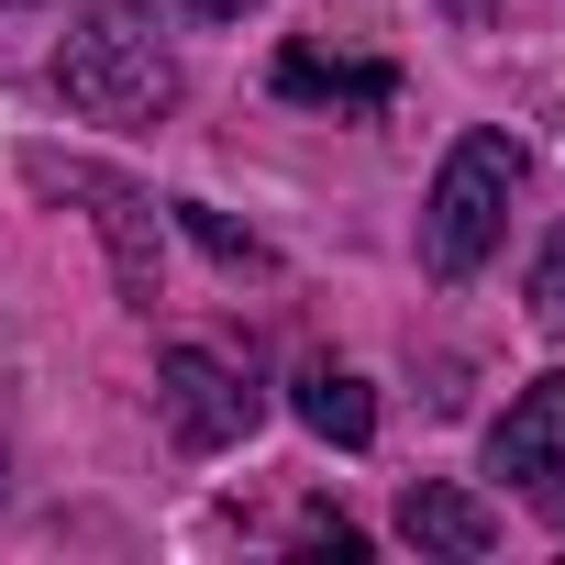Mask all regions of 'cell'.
Listing matches in <instances>:
<instances>
[{
  "label": "cell",
  "instance_id": "obj_7",
  "mask_svg": "<svg viewBox=\"0 0 565 565\" xmlns=\"http://www.w3.org/2000/svg\"><path fill=\"white\" fill-rule=\"evenodd\" d=\"M399 532H411V543H433V554H488V543H499L488 499H466V488H433V477L399 499Z\"/></svg>",
  "mask_w": 565,
  "mask_h": 565
},
{
  "label": "cell",
  "instance_id": "obj_8",
  "mask_svg": "<svg viewBox=\"0 0 565 565\" xmlns=\"http://www.w3.org/2000/svg\"><path fill=\"white\" fill-rule=\"evenodd\" d=\"M300 422H311L322 444H366V433H377V399H366V377H355V366L311 355V366H300Z\"/></svg>",
  "mask_w": 565,
  "mask_h": 565
},
{
  "label": "cell",
  "instance_id": "obj_3",
  "mask_svg": "<svg viewBox=\"0 0 565 565\" xmlns=\"http://www.w3.org/2000/svg\"><path fill=\"white\" fill-rule=\"evenodd\" d=\"M23 178H34L45 200H89L122 300H156V222H145V189H122V178H100V167H67V156H23Z\"/></svg>",
  "mask_w": 565,
  "mask_h": 565
},
{
  "label": "cell",
  "instance_id": "obj_5",
  "mask_svg": "<svg viewBox=\"0 0 565 565\" xmlns=\"http://www.w3.org/2000/svg\"><path fill=\"white\" fill-rule=\"evenodd\" d=\"M156 399H167V433H178L189 455H222V444H244V433H255V388H244L222 355H200V344H167Z\"/></svg>",
  "mask_w": 565,
  "mask_h": 565
},
{
  "label": "cell",
  "instance_id": "obj_10",
  "mask_svg": "<svg viewBox=\"0 0 565 565\" xmlns=\"http://www.w3.org/2000/svg\"><path fill=\"white\" fill-rule=\"evenodd\" d=\"M189 12H211V23H233V12H244V0H189Z\"/></svg>",
  "mask_w": 565,
  "mask_h": 565
},
{
  "label": "cell",
  "instance_id": "obj_1",
  "mask_svg": "<svg viewBox=\"0 0 565 565\" xmlns=\"http://www.w3.org/2000/svg\"><path fill=\"white\" fill-rule=\"evenodd\" d=\"M56 89H67V111H89V122H167V111H178V56H167L134 12H89V23L56 45Z\"/></svg>",
  "mask_w": 565,
  "mask_h": 565
},
{
  "label": "cell",
  "instance_id": "obj_6",
  "mask_svg": "<svg viewBox=\"0 0 565 565\" xmlns=\"http://www.w3.org/2000/svg\"><path fill=\"white\" fill-rule=\"evenodd\" d=\"M399 67L377 56H333V45H289L277 56V100H311V111H388Z\"/></svg>",
  "mask_w": 565,
  "mask_h": 565
},
{
  "label": "cell",
  "instance_id": "obj_2",
  "mask_svg": "<svg viewBox=\"0 0 565 565\" xmlns=\"http://www.w3.org/2000/svg\"><path fill=\"white\" fill-rule=\"evenodd\" d=\"M510 189H521V145L510 134H466L433 178V211H422V255L433 277H477L510 233Z\"/></svg>",
  "mask_w": 565,
  "mask_h": 565
},
{
  "label": "cell",
  "instance_id": "obj_9",
  "mask_svg": "<svg viewBox=\"0 0 565 565\" xmlns=\"http://www.w3.org/2000/svg\"><path fill=\"white\" fill-rule=\"evenodd\" d=\"M178 222H189V244H200V255H211V266H233V277H266V244H255V233H233V222H222V211H200V200H189V211H178Z\"/></svg>",
  "mask_w": 565,
  "mask_h": 565
},
{
  "label": "cell",
  "instance_id": "obj_11",
  "mask_svg": "<svg viewBox=\"0 0 565 565\" xmlns=\"http://www.w3.org/2000/svg\"><path fill=\"white\" fill-rule=\"evenodd\" d=\"M455 12H477V0H455Z\"/></svg>",
  "mask_w": 565,
  "mask_h": 565
},
{
  "label": "cell",
  "instance_id": "obj_4",
  "mask_svg": "<svg viewBox=\"0 0 565 565\" xmlns=\"http://www.w3.org/2000/svg\"><path fill=\"white\" fill-rule=\"evenodd\" d=\"M488 477H510L543 521H565V377H532L499 433H488Z\"/></svg>",
  "mask_w": 565,
  "mask_h": 565
}]
</instances>
